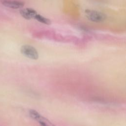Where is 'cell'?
<instances>
[{"mask_svg": "<svg viewBox=\"0 0 126 126\" xmlns=\"http://www.w3.org/2000/svg\"><path fill=\"white\" fill-rule=\"evenodd\" d=\"M86 17L90 21L99 23L105 20L106 16L103 13L96 10L86 9L85 11Z\"/></svg>", "mask_w": 126, "mask_h": 126, "instance_id": "6da1fadb", "label": "cell"}, {"mask_svg": "<svg viewBox=\"0 0 126 126\" xmlns=\"http://www.w3.org/2000/svg\"><path fill=\"white\" fill-rule=\"evenodd\" d=\"M21 53L26 57L32 60H37L38 54L35 48L29 45H24L21 48Z\"/></svg>", "mask_w": 126, "mask_h": 126, "instance_id": "7a4b0ae2", "label": "cell"}, {"mask_svg": "<svg viewBox=\"0 0 126 126\" xmlns=\"http://www.w3.org/2000/svg\"><path fill=\"white\" fill-rule=\"evenodd\" d=\"M0 2L4 6L12 9L21 8L24 5V3L21 1L13 0H0Z\"/></svg>", "mask_w": 126, "mask_h": 126, "instance_id": "3957f363", "label": "cell"}, {"mask_svg": "<svg viewBox=\"0 0 126 126\" xmlns=\"http://www.w3.org/2000/svg\"><path fill=\"white\" fill-rule=\"evenodd\" d=\"M20 13L25 19L30 20L31 19H34L35 15L37 14V12L35 10L32 8H26L21 9L20 10Z\"/></svg>", "mask_w": 126, "mask_h": 126, "instance_id": "277c9868", "label": "cell"}, {"mask_svg": "<svg viewBox=\"0 0 126 126\" xmlns=\"http://www.w3.org/2000/svg\"><path fill=\"white\" fill-rule=\"evenodd\" d=\"M34 19L37 20V21L46 25H50L51 23L50 20L49 19L45 18L43 16L40 14H38L37 13L35 15Z\"/></svg>", "mask_w": 126, "mask_h": 126, "instance_id": "5b68a950", "label": "cell"}, {"mask_svg": "<svg viewBox=\"0 0 126 126\" xmlns=\"http://www.w3.org/2000/svg\"><path fill=\"white\" fill-rule=\"evenodd\" d=\"M29 115L33 119L38 121L41 117V115L34 110H30L29 111Z\"/></svg>", "mask_w": 126, "mask_h": 126, "instance_id": "8992f818", "label": "cell"}]
</instances>
